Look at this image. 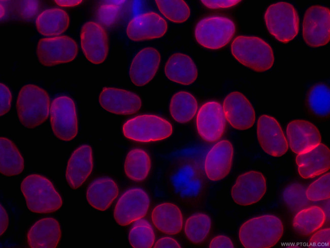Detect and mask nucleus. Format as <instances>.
<instances>
[{
    "label": "nucleus",
    "mask_w": 330,
    "mask_h": 248,
    "mask_svg": "<svg viewBox=\"0 0 330 248\" xmlns=\"http://www.w3.org/2000/svg\"><path fill=\"white\" fill-rule=\"evenodd\" d=\"M310 242L317 245L320 244H328L330 242L329 228H325L315 232L310 237Z\"/></svg>",
    "instance_id": "obj_42"
},
{
    "label": "nucleus",
    "mask_w": 330,
    "mask_h": 248,
    "mask_svg": "<svg viewBox=\"0 0 330 248\" xmlns=\"http://www.w3.org/2000/svg\"><path fill=\"white\" fill-rule=\"evenodd\" d=\"M211 248L234 247L232 241L227 236L218 235L213 238L209 245Z\"/></svg>",
    "instance_id": "obj_43"
},
{
    "label": "nucleus",
    "mask_w": 330,
    "mask_h": 248,
    "mask_svg": "<svg viewBox=\"0 0 330 248\" xmlns=\"http://www.w3.org/2000/svg\"><path fill=\"white\" fill-rule=\"evenodd\" d=\"M154 247H181L178 242L171 237H162L157 240L154 245Z\"/></svg>",
    "instance_id": "obj_44"
},
{
    "label": "nucleus",
    "mask_w": 330,
    "mask_h": 248,
    "mask_svg": "<svg viewBox=\"0 0 330 248\" xmlns=\"http://www.w3.org/2000/svg\"><path fill=\"white\" fill-rule=\"evenodd\" d=\"M302 36L308 46L317 48L327 45L330 39V10L326 7L313 5L305 12Z\"/></svg>",
    "instance_id": "obj_9"
},
{
    "label": "nucleus",
    "mask_w": 330,
    "mask_h": 248,
    "mask_svg": "<svg viewBox=\"0 0 330 248\" xmlns=\"http://www.w3.org/2000/svg\"><path fill=\"white\" fill-rule=\"evenodd\" d=\"M231 143L222 140L214 145L208 152L204 163L205 171L212 181L223 179L229 173L233 158Z\"/></svg>",
    "instance_id": "obj_21"
},
{
    "label": "nucleus",
    "mask_w": 330,
    "mask_h": 248,
    "mask_svg": "<svg viewBox=\"0 0 330 248\" xmlns=\"http://www.w3.org/2000/svg\"><path fill=\"white\" fill-rule=\"evenodd\" d=\"M93 167L91 147L87 144L77 147L67 162L65 177L68 185L73 190L80 188L90 175Z\"/></svg>",
    "instance_id": "obj_18"
},
{
    "label": "nucleus",
    "mask_w": 330,
    "mask_h": 248,
    "mask_svg": "<svg viewBox=\"0 0 330 248\" xmlns=\"http://www.w3.org/2000/svg\"><path fill=\"white\" fill-rule=\"evenodd\" d=\"M226 127V119L222 106L216 101L203 104L196 116V128L201 137L208 142L219 140Z\"/></svg>",
    "instance_id": "obj_15"
},
{
    "label": "nucleus",
    "mask_w": 330,
    "mask_h": 248,
    "mask_svg": "<svg viewBox=\"0 0 330 248\" xmlns=\"http://www.w3.org/2000/svg\"><path fill=\"white\" fill-rule=\"evenodd\" d=\"M164 73L169 80L185 85L193 83L197 76L194 61L187 55L180 53H174L169 58Z\"/></svg>",
    "instance_id": "obj_26"
},
{
    "label": "nucleus",
    "mask_w": 330,
    "mask_h": 248,
    "mask_svg": "<svg viewBox=\"0 0 330 248\" xmlns=\"http://www.w3.org/2000/svg\"><path fill=\"white\" fill-rule=\"evenodd\" d=\"M122 133L128 139L142 142L157 141L167 138L173 132L171 123L152 114H142L127 120Z\"/></svg>",
    "instance_id": "obj_7"
},
{
    "label": "nucleus",
    "mask_w": 330,
    "mask_h": 248,
    "mask_svg": "<svg viewBox=\"0 0 330 248\" xmlns=\"http://www.w3.org/2000/svg\"><path fill=\"white\" fill-rule=\"evenodd\" d=\"M38 1H17L16 9L19 15L24 19H30L37 13L39 8Z\"/></svg>",
    "instance_id": "obj_38"
},
{
    "label": "nucleus",
    "mask_w": 330,
    "mask_h": 248,
    "mask_svg": "<svg viewBox=\"0 0 330 248\" xmlns=\"http://www.w3.org/2000/svg\"><path fill=\"white\" fill-rule=\"evenodd\" d=\"M151 220L155 227L168 235L178 234L183 226V216L176 205L163 203L155 206L151 212Z\"/></svg>",
    "instance_id": "obj_27"
},
{
    "label": "nucleus",
    "mask_w": 330,
    "mask_h": 248,
    "mask_svg": "<svg viewBox=\"0 0 330 248\" xmlns=\"http://www.w3.org/2000/svg\"><path fill=\"white\" fill-rule=\"evenodd\" d=\"M16 109L20 123L28 129L44 123L50 112V98L47 92L34 84L23 85L18 94Z\"/></svg>",
    "instance_id": "obj_2"
},
{
    "label": "nucleus",
    "mask_w": 330,
    "mask_h": 248,
    "mask_svg": "<svg viewBox=\"0 0 330 248\" xmlns=\"http://www.w3.org/2000/svg\"><path fill=\"white\" fill-rule=\"evenodd\" d=\"M118 6L114 4H106L102 5L99 10L101 20L106 24L112 23L118 14Z\"/></svg>",
    "instance_id": "obj_40"
},
{
    "label": "nucleus",
    "mask_w": 330,
    "mask_h": 248,
    "mask_svg": "<svg viewBox=\"0 0 330 248\" xmlns=\"http://www.w3.org/2000/svg\"><path fill=\"white\" fill-rule=\"evenodd\" d=\"M206 7L209 9L225 8L234 6L241 1L238 0H204L201 1Z\"/></svg>",
    "instance_id": "obj_41"
},
{
    "label": "nucleus",
    "mask_w": 330,
    "mask_h": 248,
    "mask_svg": "<svg viewBox=\"0 0 330 248\" xmlns=\"http://www.w3.org/2000/svg\"><path fill=\"white\" fill-rule=\"evenodd\" d=\"M160 61L158 51L152 47L140 50L133 59L129 69L131 82L142 86L148 83L155 76Z\"/></svg>",
    "instance_id": "obj_23"
},
{
    "label": "nucleus",
    "mask_w": 330,
    "mask_h": 248,
    "mask_svg": "<svg viewBox=\"0 0 330 248\" xmlns=\"http://www.w3.org/2000/svg\"><path fill=\"white\" fill-rule=\"evenodd\" d=\"M155 3L160 12L173 22L183 23L189 17L190 10L184 1L158 0Z\"/></svg>",
    "instance_id": "obj_36"
},
{
    "label": "nucleus",
    "mask_w": 330,
    "mask_h": 248,
    "mask_svg": "<svg viewBox=\"0 0 330 248\" xmlns=\"http://www.w3.org/2000/svg\"><path fill=\"white\" fill-rule=\"evenodd\" d=\"M295 162L302 178L315 177L329 169V149L325 144L320 143L309 151L297 154Z\"/></svg>",
    "instance_id": "obj_24"
},
{
    "label": "nucleus",
    "mask_w": 330,
    "mask_h": 248,
    "mask_svg": "<svg viewBox=\"0 0 330 248\" xmlns=\"http://www.w3.org/2000/svg\"><path fill=\"white\" fill-rule=\"evenodd\" d=\"M325 220L323 210L318 206H313L299 211L294 216L292 224L298 233L307 236L320 228Z\"/></svg>",
    "instance_id": "obj_31"
},
{
    "label": "nucleus",
    "mask_w": 330,
    "mask_h": 248,
    "mask_svg": "<svg viewBox=\"0 0 330 248\" xmlns=\"http://www.w3.org/2000/svg\"><path fill=\"white\" fill-rule=\"evenodd\" d=\"M305 103L308 111L314 116L326 118L330 113V90L323 82L317 83L308 91Z\"/></svg>",
    "instance_id": "obj_30"
},
{
    "label": "nucleus",
    "mask_w": 330,
    "mask_h": 248,
    "mask_svg": "<svg viewBox=\"0 0 330 248\" xmlns=\"http://www.w3.org/2000/svg\"><path fill=\"white\" fill-rule=\"evenodd\" d=\"M119 189L115 180L109 177L102 176L93 179L86 192L88 204L94 209L107 210L116 199Z\"/></svg>",
    "instance_id": "obj_25"
},
{
    "label": "nucleus",
    "mask_w": 330,
    "mask_h": 248,
    "mask_svg": "<svg viewBox=\"0 0 330 248\" xmlns=\"http://www.w3.org/2000/svg\"><path fill=\"white\" fill-rule=\"evenodd\" d=\"M0 146L1 173L9 177L21 174L25 168V161L16 144L11 139L1 136Z\"/></svg>",
    "instance_id": "obj_28"
},
{
    "label": "nucleus",
    "mask_w": 330,
    "mask_h": 248,
    "mask_svg": "<svg viewBox=\"0 0 330 248\" xmlns=\"http://www.w3.org/2000/svg\"><path fill=\"white\" fill-rule=\"evenodd\" d=\"M222 108L225 119L236 129L247 130L254 123V110L248 99L240 92L228 94L223 101Z\"/></svg>",
    "instance_id": "obj_17"
},
{
    "label": "nucleus",
    "mask_w": 330,
    "mask_h": 248,
    "mask_svg": "<svg viewBox=\"0 0 330 248\" xmlns=\"http://www.w3.org/2000/svg\"><path fill=\"white\" fill-rule=\"evenodd\" d=\"M236 33V25L230 18L211 16L200 19L194 28L197 42L204 48L218 49L224 47Z\"/></svg>",
    "instance_id": "obj_6"
},
{
    "label": "nucleus",
    "mask_w": 330,
    "mask_h": 248,
    "mask_svg": "<svg viewBox=\"0 0 330 248\" xmlns=\"http://www.w3.org/2000/svg\"><path fill=\"white\" fill-rule=\"evenodd\" d=\"M76 42L67 36L44 38L37 43L36 55L40 64L51 67L73 60L77 56Z\"/></svg>",
    "instance_id": "obj_10"
},
{
    "label": "nucleus",
    "mask_w": 330,
    "mask_h": 248,
    "mask_svg": "<svg viewBox=\"0 0 330 248\" xmlns=\"http://www.w3.org/2000/svg\"><path fill=\"white\" fill-rule=\"evenodd\" d=\"M50 124L54 135L62 141H70L77 135L78 122L74 100L68 96L54 98L50 106Z\"/></svg>",
    "instance_id": "obj_8"
},
{
    "label": "nucleus",
    "mask_w": 330,
    "mask_h": 248,
    "mask_svg": "<svg viewBox=\"0 0 330 248\" xmlns=\"http://www.w3.org/2000/svg\"><path fill=\"white\" fill-rule=\"evenodd\" d=\"M0 115L2 116L8 113L11 109L12 95L9 88L2 82L0 83Z\"/></svg>",
    "instance_id": "obj_39"
},
{
    "label": "nucleus",
    "mask_w": 330,
    "mask_h": 248,
    "mask_svg": "<svg viewBox=\"0 0 330 248\" xmlns=\"http://www.w3.org/2000/svg\"><path fill=\"white\" fill-rule=\"evenodd\" d=\"M151 168V160L146 151L131 149L125 159L124 169L126 176L135 181H142L147 177Z\"/></svg>",
    "instance_id": "obj_32"
},
{
    "label": "nucleus",
    "mask_w": 330,
    "mask_h": 248,
    "mask_svg": "<svg viewBox=\"0 0 330 248\" xmlns=\"http://www.w3.org/2000/svg\"><path fill=\"white\" fill-rule=\"evenodd\" d=\"M80 41L83 52L88 60L95 65L103 63L109 52L107 34L98 23L89 21L82 27Z\"/></svg>",
    "instance_id": "obj_13"
},
{
    "label": "nucleus",
    "mask_w": 330,
    "mask_h": 248,
    "mask_svg": "<svg viewBox=\"0 0 330 248\" xmlns=\"http://www.w3.org/2000/svg\"><path fill=\"white\" fill-rule=\"evenodd\" d=\"M68 13L59 8L48 9L38 16L36 25L38 32L44 36H54L64 33L68 28Z\"/></svg>",
    "instance_id": "obj_29"
},
{
    "label": "nucleus",
    "mask_w": 330,
    "mask_h": 248,
    "mask_svg": "<svg viewBox=\"0 0 330 248\" xmlns=\"http://www.w3.org/2000/svg\"><path fill=\"white\" fill-rule=\"evenodd\" d=\"M211 228L210 218L203 213H196L186 221L184 233L191 242L200 244L207 237Z\"/></svg>",
    "instance_id": "obj_34"
},
{
    "label": "nucleus",
    "mask_w": 330,
    "mask_h": 248,
    "mask_svg": "<svg viewBox=\"0 0 330 248\" xmlns=\"http://www.w3.org/2000/svg\"><path fill=\"white\" fill-rule=\"evenodd\" d=\"M267 191V181L263 175L250 171L240 175L233 186L230 194L237 204L246 206L260 201Z\"/></svg>",
    "instance_id": "obj_12"
},
{
    "label": "nucleus",
    "mask_w": 330,
    "mask_h": 248,
    "mask_svg": "<svg viewBox=\"0 0 330 248\" xmlns=\"http://www.w3.org/2000/svg\"><path fill=\"white\" fill-rule=\"evenodd\" d=\"M306 196L311 201L328 199L330 197V173H326L311 183L306 190Z\"/></svg>",
    "instance_id": "obj_37"
},
{
    "label": "nucleus",
    "mask_w": 330,
    "mask_h": 248,
    "mask_svg": "<svg viewBox=\"0 0 330 248\" xmlns=\"http://www.w3.org/2000/svg\"><path fill=\"white\" fill-rule=\"evenodd\" d=\"M197 108L196 99L187 91H178L171 98L170 112L172 117L178 122L190 121L195 115Z\"/></svg>",
    "instance_id": "obj_33"
},
{
    "label": "nucleus",
    "mask_w": 330,
    "mask_h": 248,
    "mask_svg": "<svg viewBox=\"0 0 330 248\" xmlns=\"http://www.w3.org/2000/svg\"><path fill=\"white\" fill-rule=\"evenodd\" d=\"M230 50L238 62L256 72L268 71L274 63L271 46L258 37L238 36L233 41Z\"/></svg>",
    "instance_id": "obj_4"
},
{
    "label": "nucleus",
    "mask_w": 330,
    "mask_h": 248,
    "mask_svg": "<svg viewBox=\"0 0 330 248\" xmlns=\"http://www.w3.org/2000/svg\"><path fill=\"white\" fill-rule=\"evenodd\" d=\"M100 106L106 111L117 115H131L138 112L142 101L136 94L124 89L105 87L98 96Z\"/></svg>",
    "instance_id": "obj_16"
},
{
    "label": "nucleus",
    "mask_w": 330,
    "mask_h": 248,
    "mask_svg": "<svg viewBox=\"0 0 330 248\" xmlns=\"http://www.w3.org/2000/svg\"><path fill=\"white\" fill-rule=\"evenodd\" d=\"M128 241L133 247H151L155 234L150 223L145 220L137 221L129 231Z\"/></svg>",
    "instance_id": "obj_35"
},
{
    "label": "nucleus",
    "mask_w": 330,
    "mask_h": 248,
    "mask_svg": "<svg viewBox=\"0 0 330 248\" xmlns=\"http://www.w3.org/2000/svg\"><path fill=\"white\" fill-rule=\"evenodd\" d=\"M288 144L297 154L306 152L320 143L321 135L317 128L310 121L294 119L287 126Z\"/></svg>",
    "instance_id": "obj_19"
},
{
    "label": "nucleus",
    "mask_w": 330,
    "mask_h": 248,
    "mask_svg": "<svg viewBox=\"0 0 330 248\" xmlns=\"http://www.w3.org/2000/svg\"><path fill=\"white\" fill-rule=\"evenodd\" d=\"M4 14V10L3 7H2V5L1 4V17L2 18V15Z\"/></svg>",
    "instance_id": "obj_47"
},
{
    "label": "nucleus",
    "mask_w": 330,
    "mask_h": 248,
    "mask_svg": "<svg viewBox=\"0 0 330 248\" xmlns=\"http://www.w3.org/2000/svg\"><path fill=\"white\" fill-rule=\"evenodd\" d=\"M283 233L279 218L266 214L250 219L240 227L239 238L246 248H270L277 243Z\"/></svg>",
    "instance_id": "obj_3"
},
{
    "label": "nucleus",
    "mask_w": 330,
    "mask_h": 248,
    "mask_svg": "<svg viewBox=\"0 0 330 248\" xmlns=\"http://www.w3.org/2000/svg\"><path fill=\"white\" fill-rule=\"evenodd\" d=\"M62 235L58 221L52 217L41 219L35 222L26 233L27 245L32 248H55Z\"/></svg>",
    "instance_id": "obj_22"
},
{
    "label": "nucleus",
    "mask_w": 330,
    "mask_h": 248,
    "mask_svg": "<svg viewBox=\"0 0 330 248\" xmlns=\"http://www.w3.org/2000/svg\"><path fill=\"white\" fill-rule=\"evenodd\" d=\"M150 205L147 194L140 188L126 191L119 198L114 210V218L120 226H125L145 216Z\"/></svg>",
    "instance_id": "obj_11"
},
{
    "label": "nucleus",
    "mask_w": 330,
    "mask_h": 248,
    "mask_svg": "<svg viewBox=\"0 0 330 248\" xmlns=\"http://www.w3.org/2000/svg\"><path fill=\"white\" fill-rule=\"evenodd\" d=\"M263 19L269 33L276 40L287 43L293 40L299 29V17L294 6L285 2L269 5Z\"/></svg>",
    "instance_id": "obj_5"
},
{
    "label": "nucleus",
    "mask_w": 330,
    "mask_h": 248,
    "mask_svg": "<svg viewBox=\"0 0 330 248\" xmlns=\"http://www.w3.org/2000/svg\"><path fill=\"white\" fill-rule=\"evenodd\" d=\"M20 190L27 207L31 212L53 213L62 206V198L54 184L42 174L27 175L21 182Z\"/></svg>",
    "instance_id": "obj_1"
},
{
    "label": "nucleus",
    "mask_w": 330,
    "mask_h": 248,
    "mask_svg": "<svg viewBox=\"0 0 330 248\" xmlns=\"http://www.w3.org/2000/svg\"><path fill=\"white\" fill-rule=\"evenodd\" d=\"M257 137L261 148L271 156L281 157L288 150V142L282 128L272 116H260L257 123Z\"/></svg>",
    "instance_id": "obj_14"
},
{
    "label": "nucleus",
    "mask_w": 330,
    "mask_h": 248,
    "mask_svg": "<svg viewBox=\"0 0 330 248\" xmlns=\"http://www.w3.org/2000/svg\"><path fill=\"white\" fill-rule=\"evenodd\" d=\"M1 213H0V231H1V235L2 236L4 234L7 229H8L9 219V216L6 209L1 204Z\"/></svg>",
    "instance_id": "obj_45"
},
{
    "label": "nucleus",
    "mask_w": 330,
    "mask_h": 248,
    "mask_svg": "<svg viewBox=\"0 0 330 248\" xmlns=\"http://www.w3.org/2000/svg\"><path fill=\"white\" fill-rule=\"evenodd\" d=\"M56 4L61 7H73L78 6L82 2L81 0H55Z\"/></svg>",
    "instance_id": "obj_46"
},
{
    "label": "nucleus",
    "mask_w": 330,
    "mask_h": 248,
    "mask_svg": "<svg viewBox=\"0 0 330 248\" xmlns=\"http://www.w3.org/2000/svg\"><path fill=\"white\" fill-rule=\"evenodd\" d=\"M166 21L158 14L149 12L139 15L128 23L126 34L135 41L157 39L167 32Z\"/></svg>",
    "instance_id": "obj_20"
}]
</instances>
